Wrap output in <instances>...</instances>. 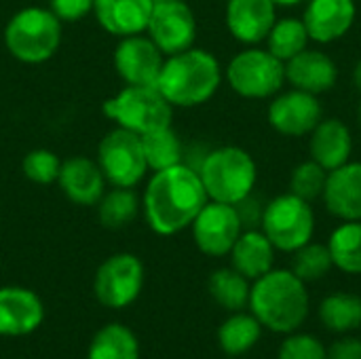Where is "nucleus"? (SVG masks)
Listing matches in <instances>:
<instances>
[{
	"label": "nucleus",
	"mask_w": 361,
	"mask_h": 359,
	"mask_svg": "<svg viewBox=\"0 0 361 359\" xmlns=\"http://www.w3.org/2000/svg\"><path fill=\"white\" fill-rule=\"evenodd\" d=\"M21 169H23V176L30 182L51 184V182H57V176H59V169H61V161L57 159V154L53 150L34 148V150H30L23 157Z\"/></svg>",
	"instance_id": "34"
},
{
	"label": "nucleus",
	"mask_w": 361,
	"mask_h": 359,
	"mask_svg": "<svg viewBox=\"0 0 361 359\" xmlns=\"http://www.w3.org/2000/svg\"><path fill=\"white\" fill-rule=\"evenodd\" d=\"M275 21L277 6L273 0H228L226 4V28L243 44L267 40Z\"/></svg>",
	"instance_id": "17"
},
{
	"label": "nucleus",
	"mask_w": 361,
	"mask_h": 359,
	"mask_svg": "<svg viewBox=\"0 0 361 359\" xmlns=\"http://www.w3.org/2000/svg\"><path fill=\"white\" fill-rule=\"evenodd\" d=\"M353 83H355V89L361 93V59L353 68Z\"/></svg>",
	"instance_id": "39"
},
{
	"label": "nucleus",
	"mask_w": 361,
	"mask_h": 359,
	"mask_svg": "<svg viewBox=\"0 0 361 359\" xmlns=\"http://www.w3.org/2000/svg\"><path fill=\"white\" fill-rule=\"evenodd\" d=\"M152 0H95L93 13L97 23L114 36L142 34L152 15Z\"/></svg>",
	"instance_id": "22"
},
{
	"label": "nucleus",
	"mask_w": 361,
	"mask_h": 359,
	"mask_svg": "<svg viewBox=\"0 0 361 359\" xmlns=\"http://www.w3.org/2000/svg\"><path fill=\"white\" fill-rule=\"evenodd\" d=\"M322 324L332 332H349L361 326V298L357 294L336 292L322 300Z\"/></svg>",
	"instance_id": "27"
},
{
	"label": "nucleus",
	"mask_w": 361,
	"mask_h": 359,
	"mask_svg": "<svg viewBox=\"0 0 361 359\" xmlns=\"http://www.w3.org/2000/svg\"><path fill=\"white\" fill-rule=\"evenodd\" d=\"M95 0H49V8L59 21H78L93 11Z\"/></svg>",
	"instance_id": "36"
},
{
	"label": "nucleus",
	"mask_w": 361,
	"mask_h": 359,
	"mask_svg": "<svg viewBox=\"0 0 361 359\" xmlns=\"http://www.w3.org/2000/svg\"><path fill=\"white\" fill-rule=\"evenodd\" d=\"M87 359H140V343L131 328L110 324L93 336Z\"/></svg>",
	"instance_id": "24"
},
{
	"label": "nucleus",
	"mask_w": 361,
	"mask_h": 359,
	"mask_svg": "<svg viewBox=\"0 0 361 359\" xmlns=\"http://www.w3.org/2000/svg\"><path fill=\"white\" fill-rule=\"evenodd\" d=\"M57 184L76 205H97L106 193V178L99 165L85 157H72L61 163Z\"/></svg>",
	"instance_id": "20"
},
{
	"label": "nucleus",
	"mask_w": 361,
	"mask_h": 359,
	"mask_svg": "<svg viewBox=\"0 0 361 359\" xmlns=\"http://www.w3.org/2000/svg\"><path fill=\"white\" fill-rule=\"evenodd\" d=\"M233 269L247 279H258L273 269L275 248L262 231L247 229L239 235L231 250Z\"/></svg>",
	"instance_id": "23"
},
{
	"label": "nucleus",
	"mask_w": 361,
	"mask_h": 359,
	"mask_svg": "<svg viewBox=\"0 0 361 359\" xmlns=\"http://www.w3.org/2000/svg\"><path fill=\"white\" fill-rule=\"evenodd\" d=\"M328 174L330 171H326L313 159L300 163L290 174V193L311 203V201H315V199H319L324 195Z\"/></svg>",
	"instance_id": "33"
},
{
	"label": "nucleus",
	"mask_w": 361,
	"mask_h": 359,
	"mask_svg": "<svg viewBox=\"0 0 361 359\" xmlns=\"http://www.w3.org/2000/svg\"><path fill=\"white\" fill-rule=\"evenodd\" d=\"M252 315L273 332H294L309 315V292L292 271H269L250 290Z\"/></svg>",
	"instance_id": "2"
},
{
	"label": "nucleus",
	"mask_w": 361,
	"mask_h": 359,
	"mask_svg": "<svg viewBox=\"0 0 361 359\" xmlns=\"http://www.w3.org/2000/svg\"><path fill=\"white\" fill-rule=\"evenodd\" d=\"M237 212H239V218H241V224L245 229H256L260 222H262V214H264V205H260V201L250 195L245 197L243 201H239L237 205Z\"/></svg>",
	"instance_id": "37"
},
{
	"label": "nucleus",
	"mask_w": 361,
	"mask_h": 359,
	"mask_svg": "<svg viewBox=\"0 0 361 359\" xmlns=\"http://www.w3.org/2000/svg\"><path fill=\"white\" fill-rule=\"evenodd\" d=\"M152 2L157 4V2H173V0H152Z\"/></svg>",
	"instance_id": "42"
},
{
	"label": "nucleus",
	"mask_w": 361,
	"mask_h": 359,
	"mask_svg": "<svg viewBox=\"0 0 361 359\" xmlns=\"http://www.w3.org/2000/svg\"><path fill=\"white\" fill-rule=\"evenodd\" d=\"M44 305L27 288H0V336H27L40 328Z\"/></svg>",
	"instance_id": "15"
},
{
	"label": "nucleus",
	"mask_w": 361,
	"mask_h": 359,
	"mask_svg": "<svg viewBox=\"0 0 361 359\" xmlns=\"http://www.w3.org/2000/svg\"><path fill=\"white\" fill-rule=\"evenodd\" d=\"M199 176L209 201L237 205L254 193L258 167L245 148L222 146L203 159Z\"/></svg>",
	"instance_id": "4"
},
{
	"label": "nucleus",
	"mask_w": 361,
	"mask_h": 359,
	"mask_svg": "<svg viewBox=\"0 0 361 359\" xmlns=\"http://www.w3.org/2000/svg\"><path fill=\"white\" fill-rule=\"evenodd\" d=\"M328 250L336 269L349 275H361V220L341 224L330 235Z\"/></svg>",
	"instance_id": "25"
},
{
	"label": "nucleus",
	"mask_w": 361,
	"mask_h": 359,
	"mask_svg": "<svg viewBox=\"0 0 361 359\" xmlns=\"http://www.w3.org/2000/svg\"><path fill=\"white\" fill-rule=\"evenodd\" d=\"M104 114L118 127L144 135L169 127L173 118V106L159 91V87L127 85L114 97L106 99Z\"/></svg>",
	"instance_id": "6"
},
{
	"label": "nucleus",
	"mask_w": 361,
	"mask_h": 359,
	"mask_svg": "<svg viewBox=\"0 0 361 359\" xmlns=\"http://www.w3.org/2000/svg\"><path fill=\"white\" fill-rule=\"evenodd\" d=\"M267 116L277 133L286 138H305L324 118V108L317 95L292 89L273 97Z\"/></svg>",
	"instance_id": "13"
},
{
	"label": "nucleus",
	"mask_w": 361,
	"mask_h": 359,
	"mask_svg": "<svg viewBox=\"0 0 361 359\" xmlns=\"http://www.w3.org/2000/svg\"><path fill=\"white\" fill-rule=\"evenodd\" d=\"M220 83L222 68L218 59L205 49L190 47L165 59L157 87L171 106L195 108L209 102Z\"/></svg>",
	"instance_id": "3"
},
{
	"label": "nucleus",
	"mask_w": 361,
	"mask_h": 359,
	"mask_svg": "<svg viewBox=\"0 0 361 359\" xmlns=\"http://www.w3.org/2000/svg\"><path fill=\"white\" fill-rule=\"evenodd\" d=\"M328 359H361V341L353 336L336 341L328 351Z\"/></svg>",
	"instance_id": "38"
},
{
	"label": "nucleus",
	"mask_w": 361,
	"mask_h": 359,
	"mask_svg": "<svg viewBox=\"0 0 361 359\" xmlns=\"http://www.w3.org/2000/svg\"><path fill=\"white\" fill-rule=\"evenodd\" d=\"M144 288V264L133 254H114L95 271L93 294L108 309H125L137 300Z\"/></svg>",
	"instance_id": "10"
},
{
	"label": "nucleus",
	"mask_w": 361,
	"mask_h": 359,
	"mask_svg": "<svg viewBox=\"0 0 361 359\" xmlns=\"http://www.w3.org/2000/svg\"><path fill=\"white\" fill-rule=\"evenodd\" d=\"M286 80L294 89L319 95L334 89L338 80V66L328 53L307 47L286 61Z\"/></svg>",
	"instance_id": "18"
},
{
	"label": "nucleus",
	"mask_w": 361,
	"mask_h": 359,
	"mask_svg": "<svg viewBox=\"0 0 361 359\" xmlns=\"http://www.w3.org/2000/svg\"><path fill=\"white\" fill-rule=\"evenodd\" d=\"M97 165L112 186L133 188L148 171L142 138L123 127L108 131L97 146Z\"/></svg>",
	"instance_id": "9"
},
{
	"label": "nucleus",
	"mask_w": 361,
	"mask_h": 359,
	"mask_svg": "<svg viewBox=\"0 0 361 359\" xmlns=\"http://www.w3.org/2000/svg\"><path fill=\"white\" fill-rule=\"evenodd\" d=\"M273 2H275V6H296L302 0H273Z\"/></svg>",
	"instance_id": "40"
},
{
	"label": "nucleus",
	"mask_w": 361,
	"mask_h": 359,
	"mask_svg": "<svg viewBox=\"0 0 361 359\" xmlns=\"http://www.w3.org/2000/svg\"><path fill=\"white\" fill-rule=\"evenodd\" d=\"M260 334L262 324L254 315L237 313L220 326L218 343L226 355H243L260 341Z\"/></svg>",
	"instance_id": "29"
},
{
	"label": "nucleus",
	"mask_w": 361,
	"mask_h": 359,
	"mask_svg": "<svg viewBox=\"0 0 361 359\" xmlns=\"http://www.w3.org/2000/svg\"><path fill=\"white\" fill-rule=\"evenodd\" d=\"M140 138H142V148H144L148 169L161 171V169L182 163L184 146H182L180 135L171 129V125L150 131V133H144Z\"/></svg>",
	"instance_id": "26"
},
{
	"label": "nucleus",
	"mask_w": 361,
	"mask_h": 359,
	"mask_svg": "<svg viewBox=\"0 0 361 359\" xmlns=\"http://www.w3.org/2000/svg\"><path fill=\"white\" fill-rule=\"evenodd\" d=\"M260 226L275 250L294 254L313 239L315 214L309 201L288 193L264 205Z\"/></svg>",
	"instance_id": "7"
},
{
	"label": "nucleus",
	"mask_w": 361,
	"mask_h": 359,
	"mask_svg": "<svg viewBox=\"0 0 361 359\" xmlns=\"http://www.w3.org/2000/svg\"><path fill=\"white\" fill-rule=\"evenodd\" d=\"M61 42V21L51 8L27 6L17 11L4 28L8 53L23 63H42L51 59Z\"/></svg>",
	"instance_id": "5"
},
{
	"label": "nucleus",
	"mask_w": 361,
	"mask_h": 359,
	"mask_svg": "<svg viewBox=\"0 0 361 359\" xmlns=\"http://www.w3.org/2000/svg\"><path fill=\"white\" fill-rule=\"evenodd\" d=\"M309 152L315 163H319L326 171H334L341 165L351 161L353 138L351 129L336 116L322 118L319 125L309 133Z\"/></svg>",
	"instance_id": "21"
},
{
	"label": "nucleus",
	"mask_w": 361,
	"mask_h": 359,
	"mask_svg": "<svg viewBox=\"0 0 361 359\" xmlns=\"http://www.w3.org/2000/svg\"><path fill=\"white\" fill-rule=\"evenodd\" d=\"M357 121H360V125H361V104H360V108H357Z\"/></svg>",
	"instance_id": "41"
},
{
	"label": "nucleus",
	"mask_w": 361,
	"mask_h": 359,
	"mask_svg": "<svg viewBox=\"0 0 361 359\" xmlns=\"http://www.w3.org/2000/svg\"><path fill=\"white\" fill-rule=\"evenodd\" d=\"M226 80L245 99L275 97L286 83V63L269 49H245L231 59Z\"/></svg>",
	"instance_id": "8"
},
{
	"label": "nucleus",
	"mask_w": 361,
	"mask_h": 359,
	"mask_svg": "<svg viewBox=\"0 0 361 359\" xmlns=\"http://www.w3.org/2000/svg\"><path fill=\"white\" fill-rule=\"evenodd\" d=\"M250 284L235 269H218L209 277L212 298L226 311H241L250 305Z\"/></svg>",
	"instance_id": "30"
},
{
	"label": "nucleus",
	"mask_w": 361,
	"mask_h": 359,
	"mask_svg": "<svg viewBox=\"0 0 361 359\" xmlns=\"http://www.w3.org/2000/svg\"><path fill=\"white\" fill-rule=\"evenodd\" d=\"M140 212V199L131 188L114 186L97 201V218L106 229H123L135 220Z\"/></svg>",
	"instance_id": "31"
},
{
	"label": "nucleus",
	"mask_w": 361,
	"mask_h": 359,
	"mask_svg": "<svg viewBox=\"0 0 361 359\" xmlns=\"http://www.w3.org/2000/svg\"><path fill=\"white\" fill-rule=\"evenodd\" d=\"M355 15V0H309L302 21L311 40L330 44L353 28Z\"/></svg>",
	"instance_id": "16"
},
{
	"label": "nucleus",
	"mask_w": 361,
	"mask_h": 359,
	"mask_svg": "<svg viewBox=\"0 0 361 359\" xmlns=\"http://www.w3.org/2000/svg\"><path fill=\"white\" fill-rule=\"evenodd\" d=\"M332 267H334V262H332L330 250L324 243L309 241L307 245H302L300 250L294 252L292 273L302 281H317V279L326 277Z\"/></svg>",
	"instance_id": "32"
},
{
	"label": "nucleus",
	"mask_w": 361,
	"mask_h": 359,
	"mask_svg": "<svg viewBox=\"0 0 361 359\" xmlns=\"http://www.w3.org/2000/svg\"><path fill=\"white\" fill-rule=\"evenodd\" d=\"M190 226L197 248L214 258L231 254L235 241L243 233L237 207L218 201H207Z\"/></svg>",
	"instance_id": "12"
},
{
	"label": "nucleus",
	"mask_w": 361,
	"mask_h": 359,
	"mask_svg": "<svg viewBox=\"0 0 361 359\" xmlns=\"http://www.w3.org/2000/svg\"><path fill=\"white\" fill-rule=\"evenodd\" d=\"M309 32L302 19L296 17H286L273 23L269 36H267V49L281 59L283 63L296 57L300 51L309 47Z\"/></svg>",
	"instance_id": "28"
},
{
	"label": "nucleus",
	"mask_w": 361,
	"mask_h": 359,
	"mask_svg": "<svg viewBox=\"0 0 361 359\" xmlns=\"http://www.w3.org/2000/svg\"><path fill=\"white\" fill-rule=\"evenodd\" d=\"M209 201L199 171L180 163L150 178L142 207L148 226L157 235H176L188 229Z\"/></svg>",
	"instance_id": "1"
},
{
	"label": "nucleus",
	"mask_w": 361,
	"mask_h": 359,
	"mask_svg": "<svg viewBox=\"0 0 361 359\" xmlns=\"http://www.w3.org/2000/svg\"><path fill=\"white\" fill-rule=\"evenodd\" d=\"M279 359H328V351L317 339L309 334H294L283 341Z\"/></svg>",
	"instance_id": "35"
},
{
	"label": "nucleus",
	"mask_w": 361,
	"mask_h": 359,
	"mask_svg": "<svg viewBox=\"0 0 361 359\" xmlns=\"http://www.w3.org/2000/svg\"><path fill=\"white\" fill-rule=\"evenodd\" d=\"M322 199L334 218L361 220V161H349L330 171Z\"/></svg>",
	"instance_id": "19"
},
{
	"label": "nucleus",
	"mask_w": 361,
	"mask_h": 359,
	"mask_svg": "<svg viewBox=\"0 0 361 359\" xmlns=\"http://www.w3.org/2000/svg\"><path fill=\"white\" fill-rule=\"evenodd\" d=\"M150 40L161 49L163 55H176L195 44L197 19L192 8L184 0L157 2L146 28Z\"/></svg>",
	"instance_id": "11"
},
{
	"label": "nucleus",
	"mask_w": 361,
	"mask_h": 359,
	"mask_svg": "<svg viewBox=\"0 0 361 359\" xmlns=\"http://www.w3.org/2000/svg\"><path fill=\"white\" fill-rule=\"evenodd\" d=\"M163 63V53L150 36H123L114 49V70L125 85L157 87Z\"/></svg>",
	"instance_id": "14"
}]
</instances>
